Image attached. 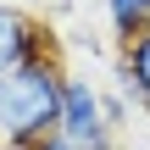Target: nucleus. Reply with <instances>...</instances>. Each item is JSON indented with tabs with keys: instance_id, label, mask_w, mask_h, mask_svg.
I'll use <instances>...</instances> for the list:
<instances>
[{
	"instance_id": "nucleus-1",
	"label": "nucleus",
	"mask_w": 150,
	"mask_h": 150,
	"mask_svg": "<svg viewBox=\"0 0 150 150\" xmlns=\"http://www.w3.org/2000/svg\"><path fill=\"white\" fill-rule=\"evenodd\" d=\"M61 89H67V67L50 50L22 61L17 72H6L0 78V145L39 150L45 139H56L61 134Z\"/></svg>"
},
{
	"instance_id": "nucleus-2",
	"label": "nucleus",
	"mask_w": 150,
	"mask_h": 150,
	"mask_svg": "<svg viewBox=\"0 0 150 150\" xmlns=\"http://www.w3.org/2000/svg\"><path fill=\"white\" fill-rule=\"evenodd\" d=\"M61 139L78 150H106L111 145V122H106V106H100V89L78 72H67V89H61Z\"/></svg>"
},
{
	"instance_id": "nucleus-3",
	"label": "nucleus",
	"mask_w": 150,
	"mask_h": 150,
	"mask_svg": "<svg viewBox=\"0 0 150 150\" xmlns=\"http://www.w3.org/2000/svg\"><path fill=\"white\" fill-rule=\"evenodd\" d=\"M33 56H45V28H39V17L22 11V6H0V78L17 72V67L33 61Z\"/></svg>"
},
{
	"instance_id": "nucleus-4",
	"label": "nucleus",
	"mask_w": 150,
	"mask_h": 150,
	"mask_svg": "<svg viewBox=\"0 0 150 150\" xmlns=\"http://www.w3.org/2000/svg\"><path fill=\"white\" fill-rule=\"evenodd\" d=\"M117 83H122L128 100H139L150 111V28L122 45V56H117Z\"/></svg>"
},
{
	"instance_id": "nucleus-5",
	"label": "nucleus",
	"mask_w": 150,
	"mask_h": 150,
	"mask_svg": "<svg viewBox=\"0 0 150 150\" xmlns=\"http://www.w3.org/2000/svg\"><path fill=\"white\" fill-rule=\"evenodd\" d=\"M100 6H106V22H111V33L122 45L150 28V0H100Z\"/></svg>"
},
{
	"instance_id": "nucleus-6",
	"label": "nucleus",
	"mask_w": 150,
	"mask_h": 150,
	"mask_svg": "<svg viewBox=\"0 0 150 150\" xmlns=\"http://www.w3.org/2000/svg\"><path fill=\"white\" fill-rule=\"evenodd\" d=\"M100 106H106V122H111V128L128 122V95H122V89H117V95H100Z\"/></svg>"
},
{
	"instance_id": "nucleus-7",
	"label": "nucleus",
	"mask_w": 150,
	"mask_h": 150,
	"mask_svg": "<svg viewBox=\"0 0 150 150\" xmlns=\"http://www.w3.org/2000/svg\"><path fill=\"white\" fill-rule=\"evenodd\" d=\"M39 150H78V145H67V139L56 134V139H45V145H39ZM106 150H117V145H106Z\"/></svg>"
},
{
	"instance_id": "nucleus-8",
	"label": "nucleus",
	"mask_w": 150,
	"mask_h": 150,
	"mask_svg": "<svg viewBox=\"0 0 150 150\" xmlns=\"http://www.w3.org/2000/svg\"><path fill=\"white\" fill-rule=\"evenodd\" d=\"M45 6H83V0H45Z\"/></svg>"
},
{
	"instance_id": "nucleus-9",
	"label": "nucleus",
	"mask_w": 150,
	"mask_h": 150,
	"mask_svg": "<svg viewBox=\"0 0 150 150\" xmlns=\"http://www.w3.org/2000/svg\"><path fill=\"white\" fill-rule=\"evenodd\" d=\"M0 150H11V145H0Z\"/></svg>"
}]
</instances>
